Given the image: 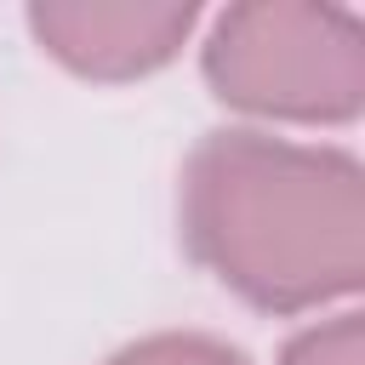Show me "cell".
<instances>
[{
    "label": "cell",
    "mask_w": 365,
    "mask_h": 365,
    "mask_svg": "<svg viewBox=\"0 0 365 365\" xmlns=\"http://www.w3.org/2000/svg\"><path fill=\"white\" fill-rule=\"evenodd\" d=\"M188 257L262 314H308L365 285V171L348 148L205 131L182 160Z\"/></svg>",
    "instance_id": "obj_1"
},
{
    "label": "cell",
    "mask_w": 365,
    "mask_h": 365,
    "mask_svg": "<svg viewBox=\"0 0 365 365\" xmlns=\"http://www.w3.org/2000/svg\"><path fill=\"white\" fill-rule=\"evenodd\" d=\"M200 74L240 114L348 125L365 108V23L348 6L240 0L211 17Z\"/></svg>",
    "instance_id": "obj_2"
},
{
    "label": "cell",
    "mask_w": 365,
    "mask_h": 365,
    "mask_svg": "<svg viewBox=\"0 0 365 365\" xmlns=\"http://www.w3.org/2000/svg\"><path fill=\"white\" fill-rule=\"evenodd\" d=\"M194 0H34L29 34L80 80H143L165 68L194 34Z\"/></svg>",
    "instance_id": "obj_3"
},
{
    "label": "cell",
    "mask_w": 365,
    "mask_h": 365,
    "mask_svg": "<svg viewBox=\"0 0 365 365\" xmlns=\"http://www.w3.org/2000/svg\"><path fill=\"white\" fill-rule=\"evenodd\" d=\"M103 365H251L234 342L205 336V331H160L143 342H125L120 354H108Z\"/></svg>",
    "instance_id": "obj_4"
},
{
    "label": "cell",
    "mask_w": 365,
    "mask_h": 365,
    "mask_svg": "<svg viewBox=\"0 0 365 365\" xmlns=\"http://www.w3.org/2000/svg\"><path fill=\"white\" fill-rule=\"evenodd\" d=\"M279 365H365V325H359V314H336V319H319V325L297 331L285 342Z\"/></svg>",
    "instance_id": "obj_5"
}]
</instances>
